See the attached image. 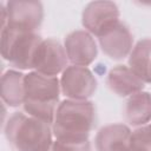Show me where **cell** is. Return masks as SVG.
Here are the masks:
<instances>
[{
	"label": "cell",
	"mask_w": 151,
	"mask_h": 151,
	"mask_svg": "<svg viewBox=\"0 0 151 151\" xmlns=\"http://www.w3.org/2000/svg\"><path fill=\"white\" fill-rule=\"evenodd\" d=\"M96 111L88 100L67 99L57 107L52 124L57 140L68 143L88 142L90 131L94 125Z\"/></svg>",
	"instance_id": "1"
},
{
	"label": "cell",
	"mask_w": 151,
	"mask_h": 151,
	"mask_svg": "<svg viewBox=\"0 0 151 151\" xmlns=\"http://www.w3.org/2000/svg\"><path fill=\"white\" fill-rule=\"evenodd\" d=\"M150 79H151V68H150Z\"/></svg>",
	"instance_id": "18"
},
{
	"label": "cell",
	"mask_w": 151,
	"mask_h": 151,
	"mask_svg": "<svg viewBox=\"0 0 151 151\" xmlns=\"http://www.w3.org/2000/svg\"><path fill=\"white\" fill-rule=\"evenodd\" d=\"M5 136L13 151H50L53 144L51 124L24 112L8 118Z\"/></svg>",
	"instance_id": "2"
},
{
	"label": "cell",
	"mask_w": 151,
	"mask_h": 151,
	"mask_svg": "<svg viewBox=\"0 0 151 151\" xmlns=\"http://www.w3.org/2000/svg\"><path fill=\"white\" fill-rule=\"evenodd\" d=\"M61 92L60 80L35 71L25 74V113L53 124Z\"/></svg>",
	"instance_id": "3"
},
{
	"label": "cell",
	"mask_w": 151,
	"mask_h": 151,
	"mask_svg": "<svg viewBox=\"0 0 151 151\" xmlns=\"http://www.w3.org/2000/svg\"><path fill=\"white\" fill-rule=\"evenodd\" d=\"M60 88L68 99L87 100L97 88V80L87 67L71 65L61 73Z\"/></svg>",
	"instance_id": "6"
},
{
	"label": "cell",
	"mask_w": 151,
	"mask_h": 151,
	"mask_svg": "<svg viewBox=\"0 0 151 151\" xmlns=\"http://www.w3.org/2000/svg\"><path fill=\"white\" fill-rule=\"evenodd\" d=\"M119 22V11L111 1L90 2L83 12V26L90 34L101 37Z\"/></svg>",
	"instance_id": "8"
},
{
	"label": "cell",
	"mask_w": 151,
	"mask_h": 151,
	"mask_svg": "<svg viewBox=\"0 0 151 151\" xmlns=\"http://www.w3.org/2000/svg\"><path fill=\"white\" fill-rule=\"evenodd\" d=\"M65 48L54 39H42L37 47L32 68L41 74L57 77L67 67Z\"/></svg>",
	"instance_id": "7"
},
{
	"label": "cell",
	"mask_w": 151,
	"mask_h": 151,
	"mask_svg": "<svg viewBox=\"0 0 151 151\" xmlns=\"http://www.w3.org/2000/svg\"><path fill=\"white\" fill-rule=\"evenodd\" d=\"M1 98L8 106L24 105L25 101V74L9 70L1 78Z\"/></svg>",
	"instance_id": "14"
},
{
	"label": "cell",
	"mask_w": 151,
	"mask_h": 151,
	"mask_svg": "<svg viewBox=\"0 0 151 151\" xmlns=\"http://www.w3.org/2000/svg\"><path fill=\"white\" fill-rule=\"evenodd\" d=\"M68 61L86 67L97 58V45L87 31H74L65 38L64 45Z\"/></svg>",
	"instance_id": "9"
},
{
	"label": "cell",
	"mask_w": 151,
	"mask_h": 151,
	"mask_svg": "<svg viewBox=\"0 0 151 151\" xmlns=\"http://www.w3.org/2000/svg\"><path fill=\"white\" fill-rule=\"evenodd\" d=\"M41 40L35 32H20L5 27L1 29V54L15 68H32L33 58Z\"/></svg>",
	"instance_id": "4"
},
{
	"label": "cell",
	"mask_w": 151,
	"mask_h": 151,
	"mask_svg": "<svg viewBox=\"0 0 151 151\" xmlns=\"http://www.w3.org/2000/svg\"><path fill=\"white\" fill-rule=\"evenodd\" d=\"M124 114L126 122L132 126L146 125L151 120V94L142 91L129 97Z\"/></svg>",
	"instance_id": "13"
},
{
	"label": "cell",
	"mask_w": 151,
	"mask_h": 151,
	"mask_svg": "<svg viewBox=\"0 0 151 151\" xmlns=\"http://www.w3.org/2000/svg\"><path fill=\"white\" fill-rule=\"evenodd\" d=\"M143 81L129 66L118 65L107 74L109 87L120 97H131L144 88Z\"/></svg>",
	"instance_id": "12"
},
{
	"label": "cell",
	"mask_w": 151,
	"mask_h": 151,
	"mask_svg": "<svg viewBox=\"0 0 151 151\" xmlns=\"http://www.w3.org/2000/svg\"><path fill=\"white\" fill-rule=\"evenodd\" d=\"M50 151H91L90 142L85 143H68L54 140Z\"/></svg>",
	"instance_id": "17"
},
{
	"label": "cell",
	"mask_w": 151,
	"mask_h": 151,
	"mask_svg": "<svg viewBox=\"0 0 151 151\" xmlns=\"http://www.w3.org/2000/svg\"><path fill=\"white\" fill-rule=\"evenodd\" d=\"M98 40L103 52L114 60H120L130 55L133 48L132 34L130 29L120 21L99 37Z\"/></svg>",
	"instance_id": "10"
},
{
	"label": "cell",
	"mask_w": 151,
	"mask_h": 151,
	"mask_svg": "<svg viewBox=\"0 0 151 151\" xmlns=\"http://www.w3.org/2000/svg\"><path fill=\"white\" fill-rule=\"evenodd\" d=\"M131 151H151V123L131 133Z\"/></svg>",
	"instance_id": "16"
},
{
	"label": "cell",
	"mask_w": 151,
	"mask_h": 151,
	"mask_svg": "<svg viewBox=\"0 0 151 151\" xmlns=\"http://www.w3.org/2000/svg\"><path fill=\"white\" fill-rule=\"evenodd\" d=\"M129 67L145 83H151V39L140 40L129 55Z\"/></svg>",
	"instance_id": "15"
},
{
	"label": "cell",
	"mask_w": 151,
	"mask_h": 151,
	"mask_svg": "<svg viewBox=\"0 0 151 151\" xmlns=\"http://www.w3.org/2000/svg\"><path fill=\"white\" fill-rule=\"evenodd\" d=\"M2 26L20 32H35L42 22L44 8L39 1H8L1 4Z\"/></svg>",
	"instance_id": "5"
},
{
	"label": "cell",
	"mask_w": 151,
	"mask_h": 151,
	"mask_svg": "<svg viewBox=\"0 0 151 151\" xmlns=\"http://www.w3.org/2000/svg\"><path fill=\"white\" fill-rule=\"evenodd\" d=\"M131 131L124 124H110L96 136L97 151H131Z\"/></svg>",
	"instance_id": "11"
}]
</instances>
